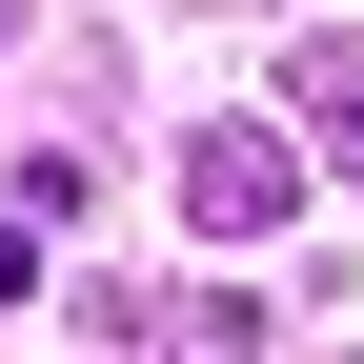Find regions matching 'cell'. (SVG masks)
I'll list each match as a JSON object with an SVG mask.
<instances>
[{
  "mask_svg": "<svg viewBox=\"0 0 364 364\" xmlns=\"http://www.w3.org/2000/svg\"><path fill=\"white\" fill-rule=\"evenodd\" d=\"M182 203H203V223H263V203H284V162H263V142H243V122H223V142H203V162H182Z\"/></svg>",
  "mask_w": 364,
  "mask_h": 364,
  "instance_id": "1",
  "label": "cell"
},
{
  "mask_svg": "<svg viewBox=\"0 0 364 364\" xmlns=\"http://www.w3.org/2000/svg\"><path fill=\"white\" fill-rule=\"evenodd\" d=\"M304 102H324V142L364 162V61H344V41H324V61H304Z\"/></svg>",
  "mask_w": 364,
  "mask_h": 364,
  "instance_id": "2",
  "label": "cell"
}]
</instances>
